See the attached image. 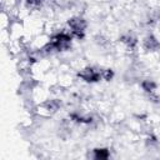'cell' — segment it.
<instances>
[{
	"label": "cell",
	"mask_w": 160,
	"mask_h": 160,
	"mask_svg": "<svg viewBox=\"0 0 160 160\" xmlns=\"http://www.w3.org/2000/svg\"><path fill=\"white\" fill-rule=\"evenodd\" d=\"M70 29L72 30V34L76 35L78 38H82L84 36V31L86 28V21L81 18H71L68 21Z\"/></svg>",
	"instance_id": "cell-2"
},
{
	"label": "cell",
	"mask_w": 160,
	"mask_h": 160,
	"mask_svg": "<svg viewBox=\"0 0 160 160\" xmlns=\"http://www.w3.org/2000/svg\"><path fill=\"white\" fill-rule=\"evenodd\" d=\"M94 158L95 159H108L109 158V150L108 149H95L94 150Z\"/></svg>",
	"instance_id": "cell-5"
},
{
	"label": "cell",
	"mask_w": 160,
	"mask_h": 160,
	"mask_svg": "<svg viewBox=\"0 0 160 160\" xmlns=\"http://www.w3.org/2000/svg\"><path fill=\"white\" fill-rule=\"evenodd\" d=\"M158 46H159V42L154 36H150V38H148L145 40V48L148 50H156Z\"/></svg>",
	"instance_id": "cell-4"
},
{
	"label": "cell",
	"mask_w": 160,
	"mask_h": 160,
	"mask_svg": "<svg viewBox=\"0 0 160 160\" xmlns=\"http://www.w3.org/2000/svg\"><path fill=\"white\" fill-rule=\"evenodd\" d=\"M70 42H71V36L69 34H66V32H59V34H56V35L52 36L51 41L49 42V46L51 49H55V50L60 51V50H66L69 48Z\"/></svg>",
	"instance_id": "cell-1"
},
{
	"label": "cell",
	"mask_w": 160,
	"mask_h": 160,
	"mask_svg": "<svg viewBox=\"0 0 160 160\" xmlns=\"http://www.w3.org/2000/svg\"><path fill=\"white\" fill-rule=\"evenodd\" d=\"M142 88H144V90H146V91H152V90L156 88V84L152 82V81H144V82H142Z\"/></svg>",
	"instance_id": "cell-6"
},
{
	"label": "cell",
	"mask_w": 160,
	"mask_h": 160,
	"mask_svg": "<svg viewBox=\"0 0 160 160\" xmlns=\"http://www.w3.org/2000/svg\"><path fill=\"white\" fill-rule=\"evenodd\" d=\"M78 76L80 79H82L84 81H86V82H96V81H99L101 79V74L99 71H96L95 69H92V68H85V69H82L78 74Z\"/></svg>",
	"instance_id": "cell-3"
},
{
	"label": "cell",
	"mask_w": 160,
	"mask_h": 160,
	"mask_svg": "<svg viewBox=\"0 0 160 160\" xmlns=\"http://www.w3.org/2000/svg\"><path fill=\"white\" fill-rule=\"evenodd\" d=\"M26 1H28L30 5H40L44 0H26Z\"/></svg>",
	"instance_id": "cell-7"
}]
</instances>
